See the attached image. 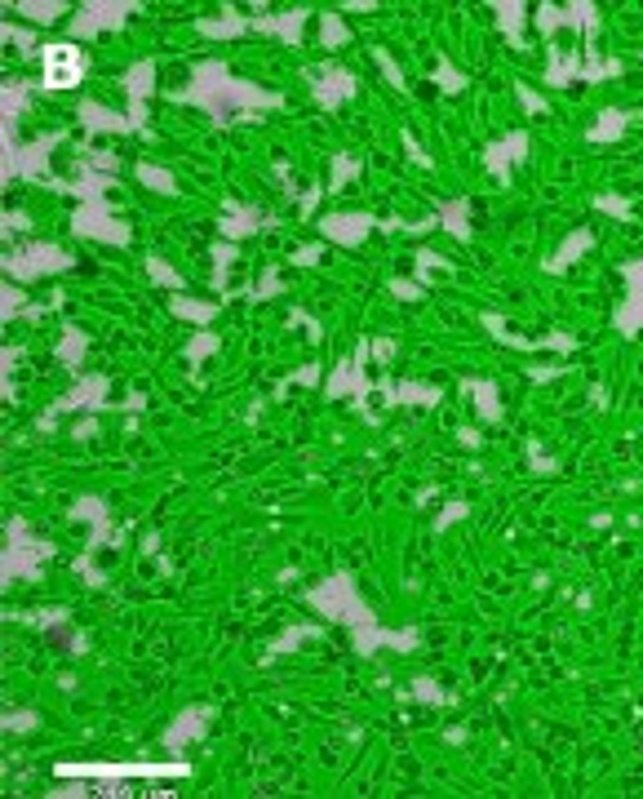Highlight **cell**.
<instances>
[{
    "label": "cell",
    "instance_id": "obj_1",
    "mask_svg": "<svg viewBox=\"0 0 643 799\" xmlns=\"http://www.w3.org/2000/svg\"><path fill=\"white\" fill-rule=\"evenodd\" d=\"M71 67H76V63H71L67 50H49V71H54V80H67Z\"/></svg>",
    "mask_w": 643,
    "mask_h": 799
}]
</instances>
